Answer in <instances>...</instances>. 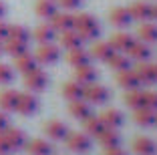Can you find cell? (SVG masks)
<instances>
[{
	"instance_id": "cell-20",
	"label": "cell",
	"mask_w": 157,
	"mask_h": 155,
	"mask_svg": "<svg viewBox=\"0 0 157 155\" xmlns=\"http://www.w3.org/2000/svg\"><path fill=\"white\" fill-rule=\"evenodd\" d=\"M14 67H16V71H20L22 75H26V73H30V71H34L38 64H36L34 55L24 52V55H20V56H16V59H14Z\"/></svg>"
},
{
	"instance_id": "cell-25",
	"label": "cell",
	"mask_w": 157,
	"mask_h": 155,
	"mask_svg": "<svg viewBox=\"0 0 157 155\" xmlns=\"http://www.w3.org/2000/svg\"><path fill=\"white\" fill-rule=\"evenodd\" d=\"M113 52H115V48H113V46L109 45V42H95L89 55L95 56L97 60H105V63H107V59H109V56H111Z\"/></svg>"
},
{
	"instance_id": "cell-34",
	"label": "cell",
	"mask_w": 157,
	"mask_h": 155,
	"mask_svg": "<svg viewBox=\"0 0 157 155\" xmlns=\"http://www.w3.org/2000/svg\"><path fill=\"white\" fill-rule=\"evenodd\" d=\"M2 50H4V52H8L10 56H14V59H16V56H20V55H24V52H28V50H26V42L12 41V38H6Z\"/></svg>"
},
{
	"instance_id": "cell-3",
	"label": "cell",
	"mask_w": 157,
	"mask_h": 155,
	"mask_svg": "<svg viewBox=\"0 0 157 155\" xmlns=\"http://www.w3.org/2000/svg\"><path fill=\"white\" fill-rule=\"evenodd\" d=\"M65 143L75 153H87L91 149V139H89L87 133H67Z\"/></svg>"
},
{
	"instance_id": "cell-19",
	"label": "cell",
	"mask_w": 157,
	"mask_h": 155,
	"mask_svg": "<svg viewBox=\"0 0 157 155\" xmlns=\"http://www.w3.org/2000/svg\"><path fill=\"white\" fill-rule=\"evenodd\" d=\"M127 55H129V59H135L139 60V63H143V60H147L149 56H151V48L147 46V42H137L135 41L133 45H131V48L127 50Z\"/></svg>"
},
{
	"instance_id": "cell-42",
	"label": "cell",
	"mask_w": 157,
	"mask_h": 155,
	"mask_svg": "<svg viewBox=\"0 0 157 155\" xmlns=\"http://www.w3.org/2000/svg\"><path fill=\"white\" fill-rule=\"evenodd\" d=\"M8 38V24L2 22V18H0V41H6Z\"/></svg>"
},
{
	"instance_id": "cell-18",
	"label": "cell",
	"mask_w": 157,
	"mask_h": 155,
	"mask_svg": "<svg viewBox=\"0 0 157 155\" xmlns=\"http://www.w3.org/2000/svg\"><path fill=\"white\" fill-rule=\"evenodd\" d=\"M129 14L133 20H141V22H145V20L151 18V4H147V2H133V4L129 6Z\"/></svg>"
},
{
	"instance_id": "cell-5",
	"label": "cell",
	"mask_w": 157,
	"mask_h": 155,
	"mask_svg": "<svg viewBox=\"0 0 157 155\" xmlns=\"http://www.w3.org/2000/svg\"><path fill=\"white\" fill-rule=\"evenodd\" d=\"M34 59H36V63H40V64H52V63L59 60V48H56L52 42H44V45H40L36 48Z\"/></svg>"
},
{
	"instance_id": "cell-21",
	"label": "cell",
	"mask_w": 157,
	"mask_h": 155,
	"mask_svg": "<svg viewBox=\"0 0 157 155\" xmlns=\"http://www.w3.org/2000/svg\"><path fill=\"white\" fill-rule=\"evenodd\" d=\"M69 113L73 115L75 119H87L89 115H91V107H89V103L85 99H77V101H71L69 103Z\"/></svg>"
},
{
	"instance_id": "cell-38",
	"label": "cell",
	"mask_w": 157,
	"mask_h": 155,
	"mask_svg": "<svg viewBox=\"0 0 157 155\" xmlns=\"http://www.w3.org/2000/svg\"><path fill=\"white\" fill-rule=\"evenodd\" d=\"M143 101H145V107L157 109V93L155 91H143Z\"/></svg>"
},
{
	"instance_id": "cell-7",
	"label": "cell",
	"mask_w": 157,
	"mask_h": 155,
	"mask_svg": "<svg viewBox=\"0 0 157 155\" xmlns=\"http://www.w3.org/2000/svg\"><path fill=\"white\" fill-rule=\"evenodd\" d=\"M117 85L123 87L125 91H131V89H139L141 83L133 68H125V71H117Z\"/></svg>"
},
{
	"instance_id": "cell-41",
	"label": "cell",
	"mask_w": 157,
	"mask_h": 155,
	"mask_svg": "<svg viewBox=\"0 0 157 155\" xmlns=\"http://www.w3.org/2000/svg\"><path fill=\"white\" fill-rule=\"evenodd\" d=\"M10 147H8V143H6V139H4V135L0 133V155H8L10 153Z\"/></svg>"
},
{
	"instance_id": "cell-27",
	"label": "cell",
	"mask_w": 157,
	"mask_h": 155,
	"mask_svg": "<svg viewBox=\"0 0 157 155\" xmlns=\"http://www.w3.org/2000/svg\"><path fill=\"white\" fill-rule=\"evenodd\" d=\"M34 38H36L40 45H44V42H52L56 38V30L51 26V24H40V26L34 28Z\"/></svg>"
},
{
	"instance_id": "cell-45",
	"label": "cell",
	"mask_w": 157,
	"mask_h": 155,
	"mask_svg": "<svg viewBox=\"0 0 157 155\" xmlns=\"http://www.w3.org/2000/svg\"><path fill=\"white\" fill-rule=\"evenodd\" d=\"M4 14H6V6L2 4V2H0V18H2V16H4Z\"/></svg>"
},
{
	"instance_id": "cell-40",
	"label": "cell",
	"mask_w": 157,
	"mask_h": 155,
	"mask_svg": "<svg viewBox=\"0 0 157 155\" xmlns=\"http://www.w3.org/2000/svg\"><path fill=\"white\" fill-rule=\"evenodd\" d=\"M103 155H125V151L121 149L119 145H115V147H105Z\"/></svg>"
},
{
	"instance_id": "cell-8",
	"label": "cell",
	"mask_w": 157,
	"mask_h": 155,
	"mask_svg": "<svg viewBox=\"0 0 157 155\" xmlns=\"http://www.w3.org/2000/svg\"><path fill=\"white\" fill-rule=\"evenodd\" d=\"M133 121L137 125H143V127H149V125L157 123V113L155 109H149V107H139V109H133Z\"/></svg>"
},
{
	"instance_id": "cell-4",
	"label": "cell",
	"mask_w": 157,
	"mask_h": 155,
	"mask_svg": "<svg viewBox=\"0 0 157 155\" xmlns=\"http://www.w3.org/2000/svg\"><path fill=\"white\" fill-rule=\"evenodd\" d=\"M24 87H26L30 93H38V91H42V89L46 87V75L36 67L34 71H30V73L24 75Z\"/></svg>"
},
{
	"instance_id": "cell-24",
	"label": "cell",
	"mask_w": 157,
	"mask_h": 155,
	"mask_svg": "<svg viewBox=\"0 0 157 155\" xmlns=\"http://www.w3.org/2000/svg\"><path fill=\"white\" fill-rule=\"evenodd\" d=\"M67 60H69V64H73V67H81V64H89V60H91V55H89L85 48H73L69 50V55H67Z\"/></svg>"
},
{
	"instance_id": "cell-13",
	"label": "cell",
	"mask_w": 157,
	"mask_h": 155,
	"mask_svg": "<svg viewBox=\"0 0 157 155\" xmlns=\"http://www.w3.org/2000/svg\"><path fill=\"white\" fill-rule=\"evenodd\" d=\"M133 42H135V38L131 37V34H127V32H115L111 37V41H109V45H111L117 52H127Z\"/></svg>"
},
{
	"instance_id": "cell-16",
	"label": "cell",
	"mask_w": 157,
	"mask_h": 155,
	"mask_svg": "<svg viewBox=\"0 0 157 155\" xmlns=\"http://www.w3.org/2000/svg\"><path fill=\"white\" fill-rule=\"evenodd\" d=\"M60 45H63V48L73 50V48H78V46L83 45V38H81V34L75 28H69V30L60 32Z\"/></svg>"
},
{
	"instance_id": "cell-28",
	"label": "cell",
	"mask_w": 157,
	"mask_h": 155,
	"mask_svg": "<svg viewBox=\"0 0 157 155\" xmlns=\"http://www.w3.org/2000/svg\"><path fill=\"white\" fill-rule=\"evenodd\" d=\"M97 139H99V143H101L103 147H115V145H119V141H121L117 129H107V127L99 133Z\"/></svg>"
},
{
	"instance_id": "cell-2",
	"label": "cell",
	"mask_w": 157,
	"mask_h": 155,
	"mask_svg": "<svg viewBox=\"0 0 157 155\" xmlns=\"http://www.w3.org/2000/svg\"><path fill=\"white\" fill-rule=\"evenodd\" d=\"M83 99L87 101V103L103 105V103L109 99V91H107V87H103V85H99V83H91V85H85Z\"/></svg>"
},
{
	"instance_id": "cell-29",
	"label": "cell",
	"mask_w": 157,
	"mask_h": 155,
	"mask_svg": "<svg viewBox=\"0 0 157 155\" xmlns=\"http://www.w3.org/2000/svg\"><path fill=\"white\" fill-rule=\"evenodd\" d=\"M16 97H18V93L14 91V89L0 91V109L2 111H14V107H16Z\"/></svg>"
},
{
	"instance_id": "cell-22",
	"label": "cell",
	"mask_w": 157,
	"mask_h": 155,
	"mask_svg": "<svg viewBox=\"0 0 157 155\" xmlns=\"http://www.w3.org/2000/svg\"><path fill=\"white\" fill-rule=\"evenodd\" d=\"M26 151L28 155H51L52 145L44 139H33L30 143H26Z\"/></svg>"
},
{
	"instance_id": "cell-31",
	"label": "cell",
	"mask_w": 157,
	"mask_h": 155,
	"mask_svg": "<svg viewBox=\"0 0 157 155\" xmlns=\"http://www.w3.org/2000/svg\"><path fill=\"white\" fill-rule=\"evenodd\" d=\"M125 105L131 107V109H139V107H145V101H143V91H139V89H131V91L125 93L123 97Z\"/></svg>"
},
{
	"instance_id": "cell-46",
	"label": "cell",
	"mask_w": 157,
	"mask_h": 155,
	"mask_svg": "<svg viewBox=\"0 0 157 155\" xmlns=\"http://www.w3.org/2000/svg\"><path fill=\"white\" fill-rule=\"evenodd\" d=\"M151 68H153V77H155V83H157V64L151 63Z\"/></svg>"
},
{
	"instance_id": "cell-43",
	"label": "cell",
	"mask_w": 157,
	"mask_h": 155,
	"mask_svg": "<svg viewBox=\"0 0 157 155\" xmlns=\"http://www.w3.org/2000/svg\"><path fill=\"white\" fill-rule=\"evenodd\" d=\"M6 127H8V117H6V113H2V111H0V133L4 131Z\"/></svg>"
},
{
	"instance_id": "cell-14",
	"label": "cell",
	"mask_w": 157,
	"mask_h": 155,
	"mask_svg": "<svg viewBox=\"0 0 157 155\" xmlns=\"http://www.w3.org/2000/svg\"><path fill=\"white\" fill-rule=\"evenodd\" d=\"M44 133L51 139H55V141H60V139H65L67 133H69V129H67L65 123H60V121H56V119H52V121H48V123H44Z\"/></svg>"
},
{
	"instance_id": "cell-9",
	"label": "cell",
	"mask_w": 157,
	"mask_h": 155,
	"mask_svg": "<svg viewBox=\"0 0 157 155\" xmlns=\"http://www.w3.org/2000/svg\"><path fill=\"white\" fill-rule=\"evenodd\" d=\"M97 79V68L91 67V64H81V67H75V81L81 83V85H91Z\"/></svg>"
},
{
	"instance_id": "cell-44",
	"label": "cell",
	"mask_w": 157,
	"mask_h": 155,
	"mask_svg": "<svg viewBox=\"0 0 157 155\" xmlns=\"http://www.w3.org/2000/svg\"><path fill=\"white\" fill-rule=\"evenodd\" d=\"M151 18L157 20V4H151Z\"/></svg>"
},
{
	"instance_id": "cell-35",
	"label": "cell",
	"mask_w": 157,
	"mask_h": 155,
	"mask_svg": "<svg viewBox=\"0 0 157 155\" xmlns=\"http://www.w3.org/2000/svg\"><path fill=\"white\" fill-rule=\"evenodd\" d=\"M83 125H85V133H87V135H95V137H99V133L105 129L101 119L93 117V115H89L87 119H83Z\"/></svg>"
},
{
	"instance_id": "cell-33",
	"label": "cell",
	"mask_w": 157,
	"mask_h": 155,
	"mask_svg": "<svg viewBox=\"0 0 157 155\" xmlns=\"http://www.w3.org/2000/svg\"><path fill=\"white\" fill-rule=\"evenodd\" d=\"M107 63H109V67H111L113 71H125V68H129L131 60H129V56H127V55L117 52V50H115V52L107 59Z\"/></svg>"
},
{
	"instance_id": "cell-37",
	"label": "cell",
	"mask_w": 157,
	"mask_h": 155,
	"mask_svg": "<svg viewBox=\"0 0 157 155\" xmlns=\"http://www.w3.org/2000/svg\"><path fill=\"white\" fill-rule=\"evenodd\" d=\"M12 79H14V71L8 64L0 63V85H8V83H12Z\"/></svg>"
},
{
	"instance_id": "cell-1",
	"label": "cell",
	"mask_w": 157,
	"mask_h": 155,
	"mask_svg": "<svg viewBox=\"0 0 157 155\" xmlns=\"http://www.w3.org/2000/svg\"><path fill=\"white\" fill-rule=\"evenodd\" d=\"M73 28L78 32V34H81V38H83V41H93V38H97L99 34H101L99 22L95 20V16H91V14H87V12L75 16Z\"/></svg>"
},
{
	"instance_id": "cell-17",
	"label": "cell",
	"mask_w": 157,
	"mask_h": 155,
	"mask_svg": "<svg viewBox=\"0 0 157 155\" xmlns=\"http://www.w3.org/2000/svg\"><path fill=\"white\" fill-rule=\"evenodd\" d=\"M73 24H75V16L69 12H55V16L51 18V26L59 32L73 28Z\"/></svg>"
},
{
	"instance_id": "cell-30",
	"label": "cell",
	"mask_w": 157,
	"mask_h": 155,
	"mask_svg": "<svg viewBox=\"0 0 157 155\" xmlns=\"http://www.w3.org/2000/svg\"><path fill=\"white\" fill-rule=\"evenodd\" d=\"M34 10H36L38 16L51 20L52 16H55V12H56V2L55 0H38L36 6H34Z\"/></svg>"
},
{
	"instance_id": "cell-12",
	"label": "cell",
	"mask_w": 157,
	"mask_h": 155,
	"mask_svg": "<svg viewBox=\"0 0 157 155\" xmlns=\"http://www.w3.org/2000/svg\"><path fill=\"white\" fill-rule=\"evenodd\" d=\"M133 151L137 155H155V141L153 139H149V137H143V135H139L133 139Z\"/></svg>"
},
{
	"instance_id": "cell-10",
	"label": "cell",
	"mask_w": 157,
	"mask_h": 155,
	"mask_svg": "<svg viewBox=\"0 0 157 155\" xmlns=\"http://www.w3.org/2000/svg\"><path fill=\"white\" fill-rule=\"evenodd\" d=\"M109 20H111L113 26L117 28H123V26H129L131 24V14H129V8H123V6H117L109 12Z\"/></svg>"
},
{
	"instance_id": "cell-15",
	"label": "cell",
	"mask_w": 157,
	"mask_h": 155,
	"mask_svg": "<svg viewBox=\"0 0 157 155\" xmlns=\"http://www.w3.org/2000/svg\"><path fill=\"white\" fill-rule=\"evenodd\" d=\"M2 135H4V139H6L10 149H20V147H24V133L20 131V129L6 127L4 131H2Z\"/></svg>"
},
{
	"instance_id": "cell-32",
	"label": "cell",
	"mask_w": 157,
	"mask_h": 155,
	"mask_svg": "<svg viewBox=\"0 0 157 155\" xmlns=\"http://www.w3.org/2000/svg\"><path fill=\"white\" fill-rule=\"evenodd\" d=\"M137 34L143 42H157V24L143 22L137 28Z\"/></svg>"
},
{
	"instance_id": "cell-47",
	"label": "cell",
	"mask_w": 157,
	"mask_h": 155,
	"mask_svg": "<svg viewBox=\"0 0 157 155\" xmlns=\"http://www.w3.org/2000/svg\"><path fill=\"white\" fill-rule=\"evenodd\" d=\"M0 50H2V46H0Z\"/></svg>"
},
{
	"instance_id": "cell-23",
	"label": "cell",
	"mask_w": 157,
	"mask_h": 155,
	"mask_svg": "<svg viewBox=\"0 0 157 155\" xmlns=\"http://www.w3.org/2000/svg\"><path fill=\"white\" fill-rule=\"evenodd\" d=\"M135 75H137L139 83H143V85H153L155 83V77H153V68H151V63H139L137 67L133 68Z\"/></svg>"
},
{
	"instance_id": "cell-6",
	"label": "cell",
	"mask_w": 157,
	"mask_h": 155,
	"mask_svg": "<svg viewBox=\"0 0 157 155\" xmlns=\"http://www.w3.org/2000/svg\"><path fill=\"white\" fill-rule=\"evenodd\" d=\"M36 107H38V101L33 93H18L14 111H18L20 115H33L36 111Z\"/></svg>"
},
{
	"instance_id": "cell-36",
	"label": "cell",
	"mask_w": 157,
	"mask_h": 155,
	"mask_svg": "<svg viewBox=\"0 0 157 155\" xmlns=\"http://www.w3.org/2000/svg\"><path fill=\"white\" fill-rule=\"evenodd\" d=\"M8 38H12V41H20V42H28L30 32H28L24 26H20V24H14V26H8Z\"/></svg>"
},
{
	"instance_id": "cell-26",
	"label": "cell",
	"mask_w": 157,
	"mask_h": 155,
	"mask_svg": "<svg viewBox=\"0 0 157 155\" xmlns=\"http://www.w3.org/2000/svg\"><path fill=\"white\" fill-rule=\"evenodd\" d=\"M83 85L77 81H71V83H65L63 85V97L69 101H77V99H83Z\"/></svg>"
},
{
	"instance_id": "cell-11",
	"label": "cell",
	"mask_w": 157,
	"mask_h": 155,
	"mask_svg": "<svg viewBox=\"0 0 157 155\" xmlns=\"http://www.w3.org/2000/svg\"><path fill=\"white\" fill-rule=\"evenodd\" d=\"M99 119L103 121V125L107 129H117V127L123 125V113L119 109H105L99 115Z\"/></svg>"
},
{
	"instance_id": "cell-39",
	"label": "cell",
	"mask_w": 157,
	"mask_h": 155,
	"mask_svg": "<svg viewBox=\"0 0 157 155\" xmlns=\"http://www.w3.org/2000/svg\"><path fill=\"white\" fill-rule=\"evenodd\" d=\"M59 4L67 10H73V8H78V6H81V0H59Z\"/></svg>"
}]
</instances>
